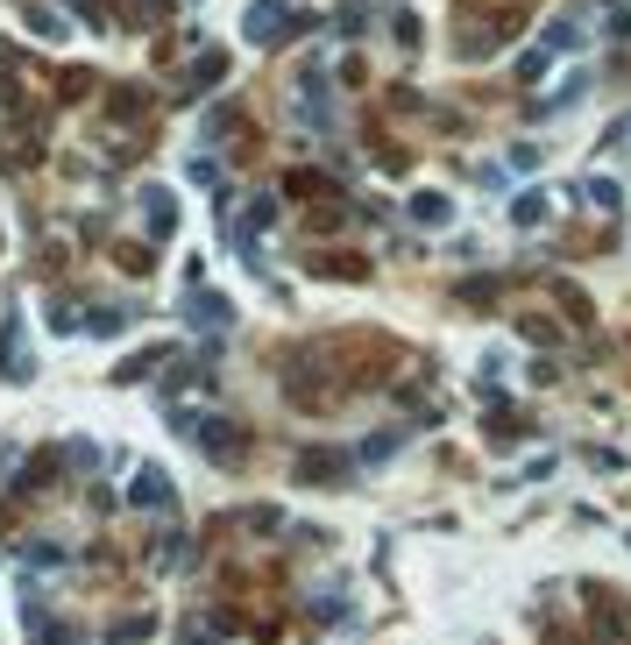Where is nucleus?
<instances>
[{"label":"nucleus","mask_w":631,"mask_h":645,"mask_svg":"<svg viewBox=\"0 0 631 645\" xmlns=\"http://www.w3.org/2000/svg\"><path fill=\"white\" fill-rule=\"evenodd\" d=\"M284 8H291V0H256V15H249V43H277Z\"/></svg>","instance_id":"nucleus-1"},{"label":"nucleus","mask_w":631,"mask_h":645,"mask_svg":"<svg viewBox=\"0 0 631 645\" xmlns=\"http://www.w3.org/2000/svg\"><path fill=\"white\" fill-rule=\"evenodd\" d=\"M135 504H171V482H164V475L149 468V475L135 482Z\"/></svg>","instance_id":"nucleus-2"}]
</instances>
